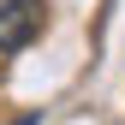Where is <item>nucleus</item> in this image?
<instances>
[{
  "mask_svg": "<svg viewBox=\"0 0 125 125\" xmlns=\"http://www.w3.org/2000/svg\"><path fill=\"white\" fill-rule=\"evenodd\" d=\"M48 24V6L42 0H0V54H18L42 36Z\"/></svg>",
  "mask_w": 125,
  "mask_h": 125,
  "instance_id": "1",
  "label": "nucleus"
}]
</instances>
